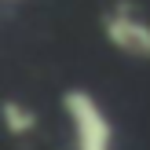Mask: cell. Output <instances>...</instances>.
Wrapping results in <instances>:
<instances>
[{
	"label": "cell",
	"instance_id": "1",
	"mask_svg": "<svg viewBox=\"0 0 150 150\" xmlns=\"http://www.w3.org/2000/svg\"><path fill=\"white\" fill-rule=\"evenodd\" d=\"M62 110L73 125V150H114V121L92 92L70 88L62 95Z\"/></svg>",
	"mask_w": 150,
	"mask_h": 150
},
{
	"label": "cell",
	"instance_id": "2",
	"mask_svg": "<svg viewBox=\"0 0 150 150\" xmlns=\"http://www.w3.org/2000/svg\"><path fill=\"white\" fill-rule=\"evenodd\" d=\"M106 40L114 44L117 51L132 59H150V22L136 18L128 4H121L114 15H106Z\"/></svg>",
	"mask_w": 150,
	"mask_h": 150
},
{
	"label": "cell",
	"instance_id": "3",
	"mask_svg": "<svg viewBox=\"0 0 150 150\" xmlns=\"http://www.w3.org/2000/svg\"><path fill=\"white\" fill-rule=\"evenodd\" d=\"M4 125H7V132H11L15 139L29 136V132L37 128V114L26 103H18V99H4Z\"/></svg>",
	"mask_w": 150,
	"mask_h": 150
}]
</instances>
